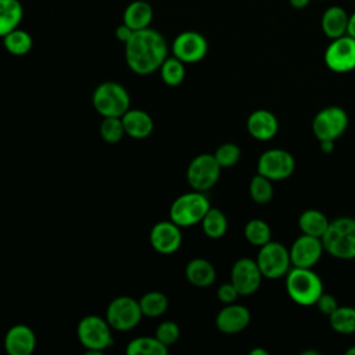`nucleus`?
Listing matches in <instances>:
<instances>
[{"label":"nucleus","instance_id":"nucleus-28","mask_svg":"<svg viewBox=\"0 0 355 355\" xmlns=\"http://www.w3.org/2000/svg\"><path fill=\"white\" fill-rule=\"evenodd\" d=\"M330 327L338 334L355 333V308L352 306H337L329 315Z\"/></svg>","mask_w":355,"mask_h":355},{"label":"nucleus","instance_id":"nucleus-16","mask_svg":"<svg viewBox=\"0 0 355 355\" xmlns=\"http://www.w3.org/2000/svg\"><path fill=\"white\" fill-rule=\"evenodd\" d=\"M180 226L172 220L157 222L150 232V243L153 248L159 254H173L180 248L182 244Z\"/></svg>","mask_w":355,"mask_h":355},{"label":"nucleus","instance_id":"nucleus-6","mask_svg":"<svg viewBox=\"0 0 355 355\" xmlns=\"http://www.w3.org/2000/svg\"><path fill=\"white\" fill-rule=\"evenodd\" d=\"M111 329L112 327L107 319L96 315H87L79 320L76 334L87 354H101L114 343Z\"/></svg>","mask_w":355,"mask_h":355},{"label":"nucleus","instance_id":"nucleus-35","mask_svg":"<svg viewBox=\"0 0 355 355\" xmlns=\"http://www.w3.org/2000/svg\"><path fill=\"white\" fill-rule=\"evenodd\" d=\"M214 157L220 168H232L240 161L241 150L234 143H223L215 150Z\"/></svg>","mask_w":355,"mask_h":355},{"label":"nucleus","instance_id":"nucleus-42","mask_svg":"<svg viewBox=\"0 0 355 355\" xmlns=\"http://www.w3.org/2000/svg\"><path fill=\"white\" fill-rule=\"evenodd\" d=\"M320 150L326 154L331 153L334 150V141H330V140H324V141H320Z\"/></svg>","mask_w":355,"mask_h":355},{"label":"nucleus","instance_id":"nucleus-21","mask_svg":"<svg viewBox=\"0 0 355 355\" xmlns=\"http://www.w3.org/2000/svg\"><path fill=\"white\" fill-rule=\"evenodd\" d=\"M153 17H154V11L148 1L135 0L125 7L122 22L126 24L133 31H140L150 26Z\"/></svg>","mask_w":355,"mask_h":355},{"label":"nucleus","instance_id":"nucleus-2","mask_svg":"<svg viewBox=\"0 0 355 355\" xmlns=\"http://www.w3.org/2000/svg\"><path fill=\"white\" fill-rule=\"evenodd\" d=\"M286 291L297 305L311 306L323 294V282L312 268L291 266L286 275Z\"/></svg>","mask_w":355,"mask_h":355},{"label":"nucleus","instance_id":"nucleus-27","mask_svg":"<svg viewBox=\"0 0 355 355\" xmlns=\"http://www.w3.org/2000/svg\"><path fill=\"white\" fill-rule=\"evenodd\" d=\"M1 39H3L4 49L12 55H25L31 51V49L33 46L31 33H28L24 29H19V28H15L14 31L8 32Z\"/></svg>","mask_w":355,"mask_h":355},{"label":"nucleus","instance_id":"nucleus-13","mask_svg":"<svg viewBox=\"0 0 355 355\" xmlns=\"http://www.w3.org/2000/svg\"><path fill=\"white\" fill-rule=\"evenodd\" d=\"M208 51V42L204 35L196 31H184L179 33L172 43V53L184 64L201 61Z\"/></svg>","mask_w":355,"mask_h":355},{"label":"nucleus","instance_id":"nucleus-14","mask_svg":"<svg viewBox=\"0 0 355 355\" xmlns=\"http://www.w3.org/2000/svg\"><path fill=\"white\" fill-rule=\"evenodd\" d=\"M262 279L263 276L255 259L240 258L232 266L230 282L240 295H251L257 293Z\"/></svg>","mask_w":355,"mask_h":355},{"label":"nucleus","instance_id":"nucleus-11","mask_svg":"<svg viewBox=\"0 0 355 355\" xmlns=\"http://www.w3.org/2000/svg\"><path fill=\"white\" fill-rule=\"evenodd\" d=\"M220 169L214 154H200L190 161L186 178L193 190L207 191L216 184Z\"/></svg>","mask_w":355,"mask_h":355},{"label":"nucleus","instance_id":"nucleus-33","mask_svg":"<svg viewBox=\"0 0 355 355\" xmlns=\"http://www.w3.org/2000/svg\"><path fill=\"white\" fill-rule=\"evenodd\" d=\"M159 71L164 83L168 86H179L186 75L184 62L176 58L175 55L166 57L162 65L159 67Z\"/></svg>","mask_w":355,"mask_h":355},{"label":"nucleus","instance_id":"nucleus-24","mask_svg":"<svg viewBox=\"0 0 355 355\" xmlns=\"http://www.w3.org/2000/svg\"><path fill=\"white\" fill-rule=\"evenodd\" d=\"M24 7L19 0H0V37L19 26Z\"/></svg>","mask_w":355,"mask_h":355},{"label":"nucleus","instance_id":"nucleus-15","mask_svg":"<svg viewBox=\"0 0 355 355\" xmlns=\"http://www.w3.org/2000/svg\"><path fill=\"white\" fill-rule=\"evenodd\" d=\"M323 251L322 239L302 233L294 240L288 250L291 266L312 268L320 261Z\"/></svg>","mask_w":355,"mask_h":355},{"label":"nucleus","instance_id":"nucleus-10","mask_svg":"<svg viewBox=\"0 0 355 355\" xmlns=\"http://www.w3.org/2000/svg\"><path fill=\"white\" fill-rule=\"evenodd\" d=\"M294 169L295 159L293 154L283 148H269L263 151L257 162V172L272 182L288 179Z\"/></svg>","mask_w":355,"mask_h":355},{"label":"nucleus","instance_id":"nucleus-41","mask_svg":"<svg viewBox=\"0 0 355 355\" xmlns=\"http://www.w3.org/2000/svg\"><path fill=\"white\" fill-rule=\"evenodd\" d=\"M311 0H288V3L291 4L293 8H297V10H302L305 8L308 4H309Z\"/></svg>","mask_w":355,"mask_h":355},{"label":"nucleus","instance_id":"nucleus-8","mask_svg":"<svg viewBox=\"0 0 355 355\" xmlns=\"http://www.w3.org/2000/svg\"><path fill=\"white\" fill-rule=\"evenodd\" d=\"M348 115L337 105L324 107L316 112L312 121V132L319 141H336L348 128Z\"/></svg>","mask_w":355,"mask_h":355},{"label":"nucleus","instance_id":"nucleus-43","mask_svg":"<svg viewBox=\"0 0 355 355\" xmlns=\"http://www.w3.org/2000/svg\"><path fill=\"white\" fill-rule=\"evenodd\" d=\"M250 355H269V352L263 348H254L250 351Z\"/></svg>","mask_w":355,"mask_h":355},{"label":"nucleus","instance_id":"nucleus-39","mask_svg":"<svg viewBox=\"0 0 355 355\" xmlns=\"http://www.w3.org/2000/svg\"><path fill=\"white\" fill-rule=\"evenodd\" d=\"M133 29H130L126 24H121V25H118L116 28H115V37L119 40V42H122L123 44L130 39V36L133 35Z\"/></svg>","mask_w":355,"mask_h":355},{"label":"nucleus","instance_id":"nucleus-34","mask_svg":"<svg viewBox=\"0 0 355 355\" xmlns=\"http://www.w3.org/2000/svg\"><path fill=\"white\" fill-rule=\"evenodd\" d=\"M125 135L122 119L118 116H105L100 123V136L107 143H118Z\"/></svg>","mask_w":355,"mask_h":355},{"label":"nucleus","instance_id":"nucleus-9","mask_svg":"<svg viewBox=\"0 0 355 355\" xmlns=\"http://www.w3.org/2000/svg\"><path fill=\"white\" fill-rule=\"evenodd\" d=\"M143 312L137 300L121 295L114 298L105 311V319L110 326L119 331L135 329L141 320Z\"/></svg>","mask_w":355,"mask_h":355},{"label":"nucleus","instance_id":"nucleus-36","mask_svg":"<svg viewBox=\"0 0 355 355\" xmlns=\"http://www.w3.org/2000/svg\"><path fill=\"white\" fill-rule=\"evenodd\" d=\"M179 336H180L179 326L172 320H164L155 329V337L166 347L173 345L178 341Z\"/></svg>","mask_w":355,"mask_h":355},{"label":"nucleus","instance_id":"nucleus-44","mask_svg":"<svg viewBox=\"0 0 355 355\" xmlns=\"http://www.w3.org/2000/svg\"><path fill=\"white\" fill-rule=\"evenodd\" d=\"M345 354H347V355H355V347H351V348H348V349L345 351Z\"/></svg>","mask_w":355,"mask_h":355},{"label":"nucleus","instance_id":"nucleus-32","mask_svg":"<svg viewBox=\"0 0 355 355\" xmlns=\"http://www.w3.org/2000/svg\"><path fill=\"white\" fill-rule=\"evenodd\" d=\"M143 316H161L168 308V298L161 291H148L139 300Z\"/></svg>","mask_w":355,"mask_h":355},{"label":"nucleus","instance_id":"nucleus-19","mask_svg":"<svg viewBox=\"0 0 355 355\" xmlns=\"http://www.w3.org/2000/svg\"><path fill=\"white\" fill-rule=\"evenodd\" d=\"M36 347V336L26 324L10 327L4 337V349L10 355H31Z\"/></svg>","mask_w":355,"mask_h":355},{"label":"nucleus","instance_id":"nucleus-25","mask_svg":"<svg viewBox=\"0 0 355 355\" xmlns=\"http://www.w3.org/2000/svg\"><path fill=\"white\" fill-rule=\"evenodd\" d=\"M330 220L327 219V216L319 211V209H305L302 211V214L298 218V227L304 234H309V236H315L322 239V236L324 234V232L329 227Z\"/></svg>","mask_w":355,"mask_h":355},{"label":"nucleus","instance_id":"nucleus-5","mask_svg":"<svg viewBox=\"0 0 355 355\" xmlns=\"http://www.w3.org/2000/svg\"><path fill=\"white\" fill-rule=\"evenodd\" d=\"M92 103L101 116L121 118L130 107V97L121 83L103 82L94 89Z\"/></svg>","mask_w":355,"mask_h":355},{"label":"nucleus","instance_id":"nucleus-26","mask_svg":"<svg viewBox=\"0 0 355 355\" xmlns=\"http://www.w3.org/2000/svg\"><path fill=\"white\" fill-rule=\"evenodd\" d=\"M125 352L128 355H166L168 347L162 344L155 336L154 337H136L133 338Z\"/></svg>","mask_w":355,"mask_h":355},{"label":"nucleus","instance_id":"nucleus-3","mask_svg":"<svg viewBox=\"0 0 355 355\" xmlns=\"http://www.w3.org/2000/svg\"><path fill=\"white\" fill-rule=\"evenodd\" d=\"M323 248L337 259H355V219L349 216L330 220L327 230L322 236Z\"/></svg>","mask_w":355,"mask_h":355},{"label":"nucleus","instance_id":"nucleus-7","mask_svg":"<svg viewBox=\"0 0 355 355\" xmlns=\"http://www.w3.org/2000/svg\"><path fill=\"white\" fill-rule=\"evenodd\" d=\"M255 261L262 276L269 280H276L286 276L291 268L290 252L287 247L272 240L259 247Z\"/></svg>","mask_w":355,"mask_h":355},{"label":"nucleus","instance_id":"nucleus-4","mask_svg":"<svg viewBox=\"0 0 355 355\" xmlns=\"http://www.w3.org/2000/svg\"><path fill=\"white\" fill-rule=\"evenodd\" d=\"M211 208L204 191H189L179 196L169 208V218L180 227H189L201 223L202 218Z\"/></svg>","mask_w":355,"mask_h":355},{"label":"nucleus","instance_id":"nucleus-18","mask_svg":"<svg viewBox=\"0 0 355 355\" xmlns=\"http://www.w3.org/2000/svg\"><path fill=\"white\" fill-rule=\"evenodd\" d=\"M247 130L251 137L268 141L279 132L277 116L268 110H255L247 118Z\"/></svg>","mask_w":355,"mask_h":355},{"label":"nucleus","instance_id":"nucleus-23","mask_svg":"<svg viewBox=\"0 0 355 355\" xmlns=\"http://www.w3.org/2000/svg\"><path fill=\"white\" fill-rule=\"evenodd\" d=\"M186 277L196 287H208L216 279L214 265L204 258H194L186 265Z\"/></svg>","mask_w":355,"mask_h":355},{"label":"nucleus","instance_id":"nucleus-31","mask_svg":"<svg viewBox=\"0 0 355 355\" xmlns=\"http://www.w3.org/2000/svg\"><path fill=\"white\" fill-rule=\"evenodd\" d=\"M248 191H250V197L254 202L261 204V205L268 204L273 198L272 180L257 172V175H254L250 180Z\"/></svg>","mask_w":355,"mask_h":355},{"label":"nucleus","instance_id":"nucleus-12","mask_svg":"<svg viewBox=\"0 0 355 355\" xmlns=\"http://www.w3.org/2000/svg\"><path fill=\"white\" fill-rule=\"evenodd\" d=\"M324 64L336 73H347L355 69V37L349 35L331 39L324 50Z\"/></svg>","mask_w":355,"mask_h":355},{"label":"nucleus","instance_id":"nucleus-29","mask_svg":"<svg viewBox=\"0 0 355 355\" xmlns=\"http://www.w3.org/2000/svg\"><path fill=\"white\" fill-rule=\"evenodd\" d=\"M202 232L209 239H220L227 230V219L219 208L211 207L201 220Z\"/></svg>","mask_w":355,"mask_h":355},{"label":"nucleus","instance_id":"nucleus-38","mask_svg":"<svg viewBox=\"0 0 355 355\" xmlns=\"http://www.w3.org/2000/svg\"><path fill=\"white\" fill-rule=\"evenodd\" d=\"M315 305H316V306L319 308V311H320L323 315H326V316H329V315L338 306L337 300H336L331 294H326L324 291H323V294L318 298V301H316Z\"/></svg>","mask_w":355,"mask_h":355},{"label":"nucleus","instance_id":"nucleus-17","mask_svg":"<svg viewBox=\"0 0 355 355\" xmlns=\"http://www.w3.org/2000/svg\"><path fill=\"white\" fill-rule=\"evenodd\" d=\"M251 322V313L247 306L240 304L225 305L215 318V324L225 334H237L243 331Z\"/></svg>","mask_w":355,"mask_h":355},{"label":"nucleus","instance_id":"nucleus-30","mask_svg":"<svg viewBox=\"0 0 355 355\" xmlns=\"http://www.w3.org/2000/svg\"><path fill=\"white\" fill-rule=\"evenodd\" d=\"M244 237L250 244H252L255 247H262L263 244L270 241L272 232H270L269 225L263 219L254 218L245 223Z\"/></svg>","mask_w":355,"mask_h":355},{"label":"nucleus","instance_id":"nucleus-22","mask_svg":"<svg viewBox=\"0 0 355 355\" xmlns=\"http://www.w3.org/2000/svg\"><path fill=\"white\" fill-rule=\"evenodd\" d=\"M320 26L323 33L329 39H337L340 36L347 35V26H348V14L347 11L340 6H331L324 10Z\"/></svg>","mask_w":355,"mask_h":355},{"label":"nucleus","instance_id":"nucleus-20","mask_svg":"<svg viewBox=\"0 0 355 355\" xmlns=\"http://www.w3.org/2000/svg\"><path fill=\"white\" fill-rule=\"evenodd\" d=\"M125 133L133 139H146L154 129V122L150 114L143 110H128L122 116Z\"/></svg>","mask_w":355,"mask_h":355},{"label":"nucleus","instance_id":"nucleus-37","mask_svg":"<svg viewBox=\"0 0 355 355\" xmlns=\"http://www.w3.org/2000/svg\"><path fill=\"white\" fill-rule=\"evenodd\" d=\"M216 295H218V300H219L222 304H225V305L236 302V300L240 297L239 291H237L236 287L232 284V282L220 284V286L218 287V290H216Z\"/></svg>","mask_w":355,"mask_h":355},{"label":"nucleus","instance_id":"nucleus-40","mask_svg":"<svg viewBox=\"0 0 355 355\" xmlns=\"http://www.w3.org/2000/svg\"><path fill=\"white\" fill-rule=\"evenodd\" d=\"M347 35L355 37V11L348 15V26H347Z\"/></svg>","mask_w":355,"mask_h":355},{"label":"nucleus","instance_id":"nucleus-1","mask_svg":"<svg viewBox=\"0 0 355 355\" xmlns=\"http://www.w3.org/2000/svg\"><path fill=\"white\" fill-rule=\"evenodd\" d=\"M168 57V44L162 33L153 28L135 31L125 43V60L137 75H148L159 69Z\"/></svg>","mask_w":355,"mask_h":355}]
</instances>
